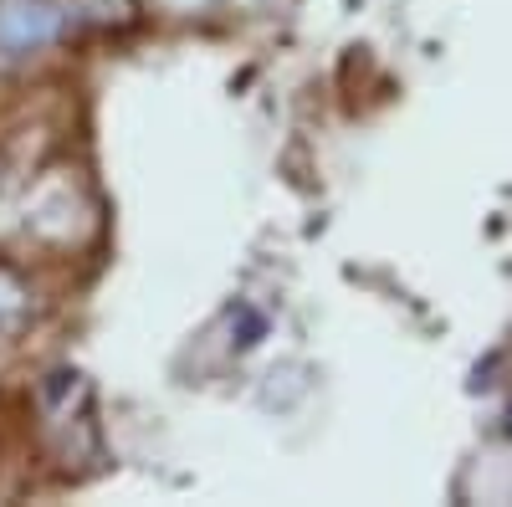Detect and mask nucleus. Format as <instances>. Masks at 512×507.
Instances as JSON below:
<instances>
[{
    "mask_svg": "<svg viewBox=\"0 0 512 507\" xmlns=\"http://www.w3.org/2000/svg\"><path fill=\"white\" fill-rule=\"evenodd\" d=\"M72 11L62 0H0V57H31L62 41Z\"/></svg>",
    "mask_w": 512,
    "mask_h": 507,
    "instance_id": "obj_1",
    "label": "nucleus"
},
{
    "mask_svg": "<svg viewBox=\"0 0 512 507\" xmlns=\"http://www.w3.org/2000/svg\"><path fill=\"white\" fill-rule=\"evenodd\" d=\"M26 303H31V292H26V282H21V277H16L11 267H0V328H11V323H21Z\"/></svg>",
    "mask_w": 512,
    "mask_h": 507,
    "instance_id": "obj_2",
    "label": "nucleus"
}]
</instances>
